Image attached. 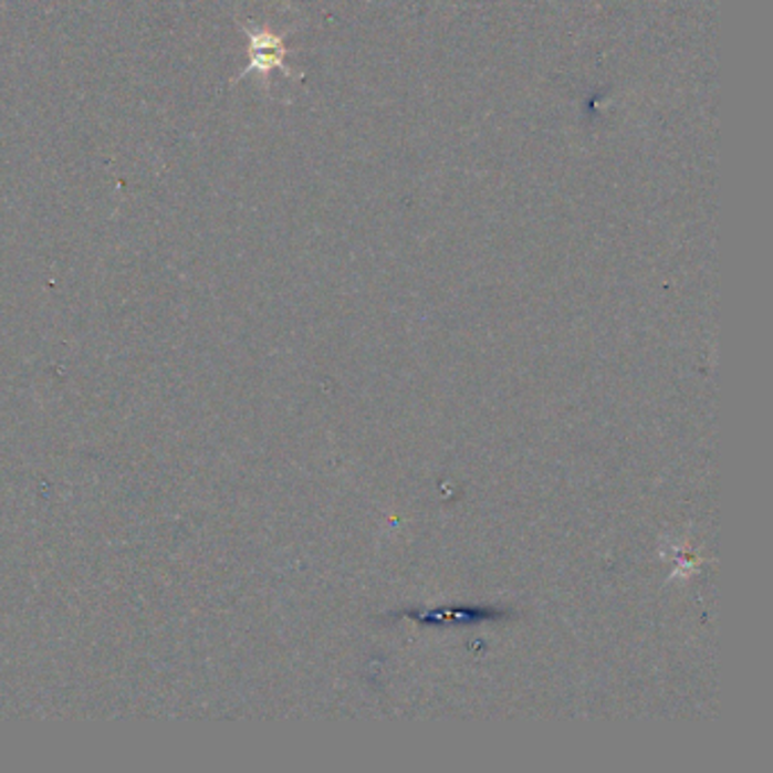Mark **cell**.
Segmentation results:
<instances>
[{
    "label": "cell",
    "mask_w": 773,
    "mask_h": 773,
    "mask_svg": "<svg viewBox=\"0 0 773 773\" xmlns=\"http://www.w3.org/2000/svg\"><path fill=\"white\" fill-rule=\"evenodd\" d=\"M246 32H248V39H250V66L237 80L246 77L252 71H259V73L268 75L270 71H278V69H282L291 77V71L286 69V45H284V39L280 34L268 32V30L246 28Z\"/></svg>",
    "instance_id": "obj_1"
}]
</instances>
